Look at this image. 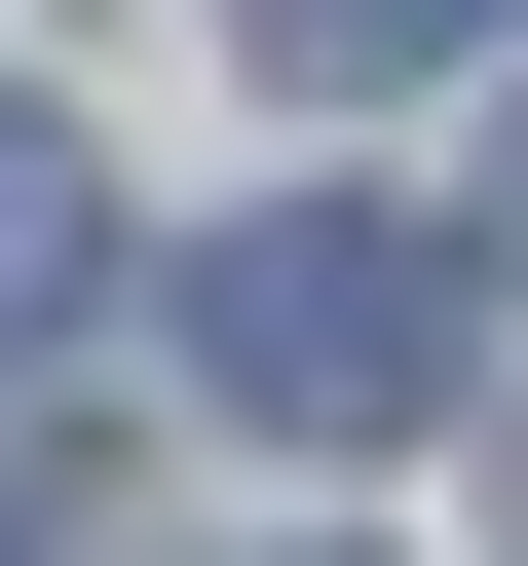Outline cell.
I'll list each match as a JSON object with an SVG mask.
<instances>
[{
	"mask_svg": "<svg viewBox=\"0 0 528 566\" xmlns=\"http://www.w3.org/2000/svg\"><path fill=\"white\" fill-rule=\"evenodd\" d=\"M264 566H340V528H264Z\"/></svg>",
	"mask_w": 528,
	"mask_h": 566,
	"instance_id": "5b68a950",
	"label": "cell"
},
{
	"mask_svg": "<svg viewBox=\"0 0 528 566\" xmlns=\"http://www.w3.org/2000/svg\"><path fill=\"white\" fill-rule=\"evenodd\" d=\"M0 566H39V453H0Z\"/></svg>",
	"mask_w": 528,
	"mask_h": 566,
	"instance_id": "277c9868",
	"label": "cell"
},
{
	"mask_svg": "<svg viewBox=\"0 0 528 566\" xmlns=\"http://www.w3.org/2000/svg\"><path fill=\"white\" fill-rule=\"evenodd\" d=\"M453 39H528V0H264V76H453Z\"/></svg>",
	"mask_w": 528,
	"mask_h": 566,
	"instance_id": "7a4b0ae2",
	"label": "cell"
},
{
	"mask_svg": "<svg viewBox=\"0 0 528 566\" xmlns=\"http://www.w3.org/2000/svg\"><path fill=\"white\" fill-rule=\"evenodd\" d=\"M39 303H76V151L0 114V340H39Z\"/></svg>",
	"mask_w": 528,
	"mask_h": 566,
	"instance_id": "3957f363",
	"label": "cell"
},
{
	"mask_svg": "<svg viewBox=\"0 0 528 566\" xmlns=\"http://www.w3.org/2000/svg\"><path fill=\"white\" fill-rule=\"evenodd\" d=\"M453 340H490V264H453L415 189H226V264H189V378H226L264 453H415Z\"/></svg>",
	"mask_w": 528,
	"mask_h": 566,
	"instance_id": "6da1fadb",
	"label": "cell"
}]
</instances>
